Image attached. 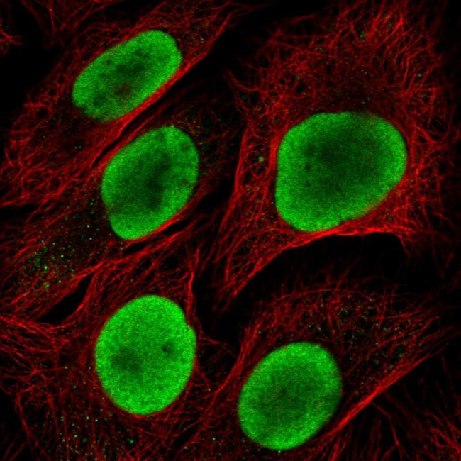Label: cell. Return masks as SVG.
I'll return each instance as SVG.
<instances>
[{
    "label": "cell",
    "instance_id": "6da1fadb",
    "mask_svg": "<svg viewBox=\"0 0 461 461\" xmlns=\"http://www.w3.org/2000/svg\"><path fill=\"white\" fill-rule=\"evenodd\" d=\"M418 361L413 323L384 279L344 267L291 280L255 307L196 438L215 461L331 459Z\"/></svg>",
    "mask_w": 461,
    "mask_h": 461
},
{
    "label": "cell",
    "instance_id": "7a4b0ae2",
    "mask_svg": "<svg viewBox=\"0 0 461 461\" xmlns=\"http://www.w3.org/2000/svg\"><path fill=\"white\" fill-rule=\"evenodd\" d=\"M243 148L255 203L339 230L411 216L428 157L421 87L368 57L288 59L245 84Z\"/></svg>",
    "mask_w": 461,
    "mask_h": 461
},
{
    "label": "cell",
    "instance_id": "3957f363",
    "mask_svg": "<svg viewBox=\"0 0 461 461\" xmlns=\"http://www.w3.org/2000/svg\"><path fill=\"white\" fill-rule=\"evenodd\" d=\"M221 37L200 0L163 1L132 17L89 19L68 38L7 128L6 159L43 192L69 189Z\"/></svg>",
    "mask_w": 461,
    "mask_h": 461
},
{
    "label": "cell",
    "instance_id": "277c9868",
    "mask_svg": "<svg viewBox=\"0 0 461 461\" xmlns=\"http://www.w3.org/2000/svg\"><path fill=\"white\" fill-rule=\"evenodd\" d=\"M201 274L193 255L141 252L104 264L83 286L69 348L90 356L110 416L180 430L201 418L230 350L204 328Z\"/></svg>",
    "mask_w": 461,
    "mask_h": 461
},
{
    "label": "cell",
    "instance_id": "5b68a950",
    "mask_svg": "<svg viewBox=\"0 0 461 461\" xmlns=\"http://www.w3.org/2000/svg\"><path fill=\"white\" fill-rule=\"evenodd\" d=\"M239 130L213 98L184 88L140 117L90 172L50 200L62 252L90 272L190 220L234 170Z\"/></svg>",
    "mask_w": 461,
    "mask_h": 461
}]
</instances>
